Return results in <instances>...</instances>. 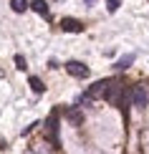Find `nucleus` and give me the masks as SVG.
<instances>
[{
    "instance_id": "obj_8",
    "label": "nucleus",
    "mask_w": 149,
    "mask_h": 154,
    "mask_svg": "<svg viewBox=\"0 0 149 154\" xmlns=\"http://www.w3.org/2000/svg\"><path fill=\"white\" fill-rule=\"evenodd\" d=\"M132 63H134V53H126V56H121V58L114 63V68H116V71H126Z\"/></svg>"
},
{
    "instance_id": "obj_6",
    "label": "nucleus",
    "mask_w": 149,
    "mask_h": 154,
    "mask_svg": "<svg viewBox=\"0 0 149 154\" xmlns=\"http://www.w3.org/2000/svg\"><path fill=\"white\" fill-rule=\"evenodd\" d=\"M106 86H109V81H106V79H104V81H96V83H94V86L88 88V91L83 94V96H86V99H96L99 94H104V91H106Z\"/></svg>"
},
{
    "instance_id": "obj_9",
    "label": "nucleus",
    "mask_w": 149,
    "mask_h": 154,
    "mask_svg": "<svg viewBox=\"0 0 149 154\" xmlns=\"http://www.w3.org/2000/svg\"><path fill=\"white\" fill-rule=\"evenodd\" d=\"M28 83H30V88H33L36 94H43V91H46V86H43V81L38 79V76H28Z\"/></svg>"
},
{
    "instance_id": "obj_5",
    "label": "nucleus",
    "mask_w": 149,
    "mask_h": 154,
    "mask_svg": "<svg viewBox=\"0 0 149 154\" xmlns=\"http://www.w3.org/2000/svg\"><path fill=\"white\" fill-rule=\"evenodd\" d=\"M61 28L66 30V33H81L83 25L76 20V18H63V20H61Z\"/></svg>"
},
{
    "instance_id": "obj_3",
    "label": "nucleus",
    "mask_w": 149,
    "mask_h": 154,
    "mask_svg": "<svg viewBox=\"0 0 149 154\" xmlns=\"http://www.w3.org/2000/svg\"><path fill=\"white\" fill-rule=\"evenodd\" d=\"M132 104L137 106V109H144L149 104V94H147L144 86H134L132 88Z\"/></svg>"
},
{
    "instance_id": "obj_10",
    "label": "nucleus",
    "mask_w": 149,
    "mask_h": 154,
    "mask_svg": "<svg viewBox=\"0 0 149 154\" xmlns=\"http://www.w3.org/2000/svg\"><path fill=\"white\" fill-rule=\"evenodd\" d=\"M10 8L15 10V13H25V10L30 8V3H28V0H10Z\"/></svg>"
},
{
    "instance_id": "obj_7",
    "label": "nucleus",
    "mask_w": 149,
    "mask_h": 154,
    "mask_svg": "<svg viewBox=\"0 0 149 154\" xmlns=\"http://www.w3.org/2000/svg\"><path fill=\"white\" fill-rule=\"evenodd\" d=\"M30 10H36L38 15H43V18H51V10H48L46 0H33V3H30Z\"/></svg>"
},
{
    "instance_id": "obj_2",
    "label": "nucleus",
    "mask_w": 149,
    "mask_h": 154,
    "mask_svg": "<svg viewBox=\"0 0 149 154\" xmlns=\"http://www.w3.org/2000/svg\"><path fill=\"white\" fill-rule=\"evenodd\" d=\"M48 137H51L53 149H58V146H61V139H58V109H56V111H51V119H48Z\"/></svg>"
},
{
    "instance_id": "obj_11",
    "label": "nucleus",
    "mask_w": 149,
    "mask_h": 154,
    "mask_svg": "<svg viewBox=\"0 0 149 154\" xmlns=\"http://www.w3.org/2000/svg\"><path fill=\"white\" fill-rule=\"evenodd\" d=\"M66 116L73 121V124H81V114H79V109L76 106H71V109H66Z\"/></svg>"
},
{
    "instance_id": "obj_1",
    "label": "nucleus",
    "mask_w": 149,
    "mask_h": 154,
    "mask_svg": "<svg viewBox=\"0 0 149 154\" xmlns=\"http://www.w3.org/2000/svg\"><path fill=\"white\" fill-rule=\"evenodd\" d=\"M104 99H106L109 104L126 106V91H124V83H121V81H109L106 91H104Z\"/></svg>"
},
{
    "instance_id": "obj_12",
    "label": "nucleus",
    "mask_w": 149,
    "mask_h": 154,
    "mask_svg": "<svg viewBox=\"0 0 149 154\" xmlns=\"http://www.w3.org/2000/svg\"><path fill=\"white\" fill-rule=\"evenodd\" d=\"M119 3H121V0H106V10H109V13H114L116 8H119Z\"/></svg>"
},
{
    "instance_id": "obj_13",
    "label": "nucleus",
    "mask_w": 149,
    "mask_h": 154,
    "mask_svg": "<svg viewBox=\"0 0 149 154\" xmlns=\"http://www.w3.org/2000/svg\"><path fill=\"white\" fill-rule=\"evenodd\" d=\"M15 66H18V68H20V71H25V68H28V66H25V58H23V56H20V53H18V56H15Z\"/></svg>"
},
{
    "instance_id": "obj_4",
    "label": "nucleus",
    "mask_w": 149,
    "mask_h": 154,
    "mask_svg": "<svg viewBox=\"0 0 149 154\" xmlns=\"http://www.w3.org/2000/svg\"><path fill=\"white\" fill-rule=\"evenodd\" d=\"M66 71L73 76V79H86V76H88V66H83L81 61H68L66 63Z\"/></svg>"
},
{
    "instance_id": "obj_14",
    "label": "nucleus",
    "mask_w": 149,
    "mask_h": 154,
    "mask_svg": "<svg viewBox=\"0 0 149 154\" xmlns=\"http://www.w3.org/2000/svg\"><path fill=\"white\" fill-rule=\"evenodd\" d=\"M86 3H88V5H91V3H96V0H86Z\"/></svg>"
}]
</instances>
